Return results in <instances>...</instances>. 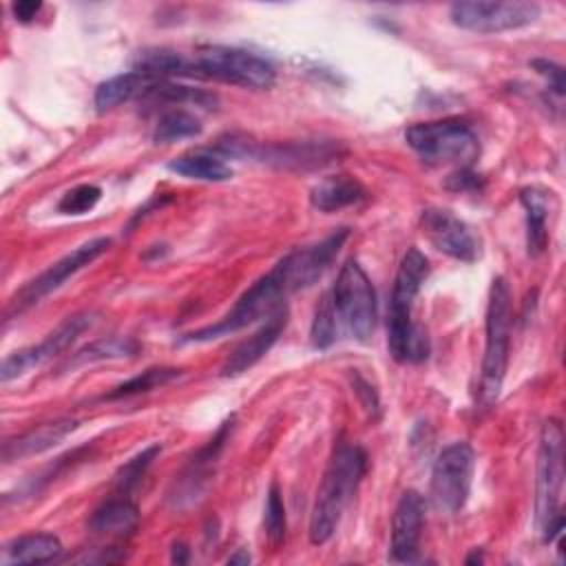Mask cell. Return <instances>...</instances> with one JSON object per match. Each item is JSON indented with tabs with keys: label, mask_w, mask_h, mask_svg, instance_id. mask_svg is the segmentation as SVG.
I'll use <instances>...</instances> for the list:
<instances>
[{
	"label": "cell",
	"mask_w": 566,
	"mask_h": 566,
	"mask_svg": "<svg viewBox=\"0 0 566 566\" xmlns=\"http://www.w3.org/2000/svg\"><path fill=\"white\" fill-rule=\"evenodd\" d=\"M62 555V542L53 533H29L20 535L2 546L0 564H46Z\"/></svg>",
	"instance_id": "ac0fdd59"
},
{
	"label": "cell",
	"mask_w": 566,
	"mask_h": 566,
	"mask_svg": "<svg viewBox=\"0 0 566 566\" xmlns=\"http://www.w3.org/2000/svg\"><path fill=\"white\" fill-rule=\"evenodd\" d=\"M139 349L137 340H133L130 336H108V338H99L88 343L86 347H82L71 360L69 367H77V365H86V363H95V360H111V358H128L135 356Z\"/></svg>",
	"instance_id": "cb8c5ba5"
},
{
	"label": "cell",
	"mask_w": 566,
	"mask_h": 566,
	"mask_svg": "<svg viewBox=\"0 0 566 566\" xmlns=\"http://www.w3.org/2000/svg\"><path fill=\"white\" fill-rule=\"evenodd\" d=\"M405 139L427 166L453 164L455 168H467L480 155V139L473 126L458 117L411 124L405 130Z\"/></svg>",
	"instance_id": "5b68a950"
},
{
	"label": "cell",
	"mask_w": 566,
	"mask_h": 566,
	"mask_svg": "<svg viewBox=\"0 0 566 566\" xmlns=\"http://www.w3.org/2000/svg\"><path fill=\"white\" fill-rule=\"evenodd\" d=\"M564 484V431L559 420H546L539 438L537 453V484H535V513L542 539L551 544L564 526L559 513V495Z\"/></svg>",
	"instance_id": "8992f818"
},
{
	"label": "cell",
	"mask_w": 566,
	"mask_h": 566,
	"mask_svg": "<svg viewBox=\"0 0 566 566\" xmlns=\"http://www.w3.org/2000/svg\"><path fill=\"white\" fill-rule=\"evenodd\" d=\"M263 531L270 542V546H281L285 542V531H287V520H285V504L283 495L276 482L270 484L268 497H265V509H263Z\"/></svg>",
	"instance_id": "484cf974"
},
{
	"label": "cell",
	"mask_w": 566,
	"mask_h": 566,
	"mask_svg": "<svg viewBox=\"0 0 566 566\" xmlns=\"http://www.w3.org/2000/svg\"><path fill=\"white\" fill-rule=\"evenodd\" d=\"M367 471V453L363 447L354 442H338L332 460L325 469V475L321 480V486L316 491V500L310 515V542L312 544H325L345 511V506L352 502V497L358 491V484L363 482V475Z\"/></svg>",
	"instance_id": "3957f363"
},
{
	"label": "cell",
	"mask_w": 566,
	"mask_h": 566,
	"mask_svg": "<svg viewBox=\"0 0 566 566\" xmlns=\"http://www.w3.org/2000/svg\"><path fill=\"white\" fill-rule=\"evenodd\" d=\"M93 325V312H80L73 316H66L51 334H46L38 345L22 347L13 354H9L2 360L0 367V380L9 382L13 378L24 376L33 367L44 365L46 360L62 354L66 347H71L88 327Z\"/></svg>",
	"instance_id": "7c38bea8"
},
{
	"label": "cell",
	"mask_w": 566,
	"mask_h": 566,
	"mask_svg": "<svg viewBox=\"0 0 566 566\" xmlns=\"http://www.w3.org/2000/svg\"><path fill=\"white\" fill-rule=\"evenodd\" d=\"M75 429H77L75 418H55V420L42 422L33 429L20 433L18 438L7 440L2 447V458H4V462H13V460L44 453V451L53 449L55 444H60Z\"/></svg>",
	"instance_id": "2e32d148"
},
{
	"label": "cell",
	"mask_w": 566,
	"mask_h": 566,
	"mask_svg": "<svg viewBox=\"0 0 566 566\" xmlns=\"http://www.w3.org/2000/svg\"><path fill=\"white\" fill-rule=\"evenodd\" d=\"M190 559V548L184 542H175L170 551V562L175 564H186Z\"/></svg>",
	"instance_id": "836d02e7"
},
{
	"label": "cell",
	"mask_w": 566,
	"mask_h": 566,
	"mask_svg": "<svg viewBox=\"0 0 566 566\" xmlns=\"http://www.w3.org/2000/svg\"><path fill=\"white\" fill-rule=\"evenodd\" d=\"M179 376H181V369H177V367H150V369H144L142 374L119 382L117 387H113L108 394H104V400H119V398L146 394V391H153L157 387L172 382Z\"/></svg>",
	"instance_id": "d4e9b609"
},
{
	"label": "cell",
	"mask_w": 566,
	"mask_h": 566,
	"mask_svg": "<svg viewBox=\"0 0 566 566\" xmlns=\"http://www.w3.org/2000/svg\"><path fill=\"white\" fill-rule=\"evenodd\" d=\"M168 168L186 179L197 181H228L232 177V168L226 164V159L210 150H192L186 155L175 157Z\"/></svg>",
	"instance_id": "7402d4cb"
},
{
	"label": "cell",
	"mask_w": 566,
	"mask_h": 566,
	"mask_svg": "<svg viewBox=\"0 0 566 566\" xmlns=\"http://www.w3.org/2000/svg\"><path fill=\"white\" fill-rule=\"evenodd\" d=\"M285 323H287V307L283 305L274 314H270L254 334H250L230 352V356L221 365V376L234 378L248 371L250 367H254L276 343V338L285 329Z\"/></svg>",
	"instance_id": "9a60e30c"
},
{
	"label": "cell",
	"mask_w": 566,
	"mask_h": 566,
	"mask_svg": "<svg viewBox=\"0 0 566 566\" xmlns=\"http://www.w3.org/2000/svg\"><path fill=\"white\" fill-rule=\"evenodd\" d=\"M310 340L314 349H327L336 340V310L329 294H325L316 305L310 327Z\"/></svg>",
	"instance_id": "83f0119b"
},
{
	"label": "cell",
	"mask_w": 566,
	"mask_h": 566,
	"mask_svg": "<svg viewBox=\"0 0 566 566\" xmlns=\"http://www.w3.org/2000/svg\"><path fill=\"white\" fill-rule=\"evenodd\" d=\"M349 237L347 228H338L329 237H325L321 243H314L310 248H298L290 254H285L281 261L272 265L270 272H265L259 281H254L234 303V307L214 325L195 329L186 334L184 343H206L221 338L226 334L239 332L245 325L268 318L279 307H283L285 298L292 292L305 290L312 283H316L323 272L329 268L338 250L343 248L345 239Z\"/></svg>",
	"instance_id": "6da1fadb"
},
{
	"label": "cell",
	"mask_w": 566,
	"mask_h": 566,
	"mask_svg": "<svg viewBox=\"0 0 566 566\" xmlns=\"http://www.w3.org/2000/svg\"><path fill=\"white\" fill-rule=\"evenodd\" d=\"M420 228L422 234L429 239V243L462 263H473L480 256V241L471 226L455 217L447 208H427L420 214Z\"/></svg>",
	"instance_id": "4fadbf2b"
},
{
	"label": "cell",
	"mask_w": 566,
	"mask_h": 566,
	"mask_svg": "<svg viewBox=\"0 0 566 566\" xmlns=\"http://www.w3.org/2000/svg\"><path fill=\"white\" fill-rule=\"evenodd\" d=\"M531 66L548 82V88L562 99L564 97V88H566V82H564V69L551 60H544V57H537L531 62Z\"/></svg>",
	"instance_id": "f546056e"
},
{
	"label": "cell",
	"mask_w": 566,
	"mask_h": 566,
	"mask_svg": "<svg viewBox=\"0 0 566 566\" xmlns=\"http://www.w3.org/2000/svg\"><path fill=\"white\" fill-rule=\"evenodd\" d=\"M548 199L551 192L542 188H524L520 201L526 212V252L539 256L548 243Z\"/></svg>",
	"instance_id": "44dd1931"
},
{
	"label": "cell",
	"mask_w": 566,
	"mask_h": 566,
	"mask_svg": "<svg viewBox=\"0 0 566 566\" xmlns=\"http://www.w3.org/2000/svg\"><path fill=\"white\" fill-rule=\"evenodd\" d=\"M542 9L537 2L524 0H467L449 7L455 27L473 33H502L533 24Z\"/></svg>",
	"instance_id": "30bf717a"
},
{
	"label": "cell",
	"mask_w": 566,
	"mask_h": 566,
	"mask_svg": "<svg viewBox=\"0 0 566 566\" xmlns=\"http://www.w3.org/2000/svg\"><path fill=\"white\" fill-rule=\"evenodd\" d=\"M190 77L217 80L243 88L263 91L274 84L276 69L268 57L254 51L212 44L199 49L190 57Z\"/></svg>",
	"instance_id": "52a82bcc"
},
{
	"label": "cell",
	"mask_w": 566,
	"mask_h": 566,
	"mask_svg": "<svg viewBox=\"0 0 566 566\" xmlns=\"http://www.w3.org/2000/svg\"><path fill=\"white\" fill-rule=\"evenodd\" d=\"M367 199L365 186L347 175H332L321 179L310 190V203L318 212H338L349 206H358Z\"/></svg>",
	"instance_id": "e0dca14e"
},
{
	"label": "cell",
	"mask_w": 566,
	"mask_h": 566,
	"mask_svg": "<svg viewBox=\"0 0 566 566\" xmlns=\"http://www.w3.org/2000/svg\"><path fill=\"white\" fill-rule=\"evenodd\" d=\"M444 186H447L449 190H453V192H480V190H482V177L475 175V172L471 170V166H467V168H455V170L447 177Z\"/></svg>",
	"instance_id": "4dcf8cb0"
},
{
	"label": "cell",
	"mask_w": 566,
	"mask_h": 566,
	"mask_svg": "<svg viewBox=\"0 0 566 566\" xmlns=\"http://www.w3.org/2000/svg\"><path fill=\"white\" fill-rule=\"evenodd\" d=\"M139 524V509L128 497H113L93 511L88 528L97 535L128 537Z\"/></svg>",
	"instance_id": "ffe728a7"
},
{
	"label": "cell",
	"mask_w": 566,
	"mask_h": 566,
	"mask_svg": "<svg viewBox=\"0 0 566 566\" xmlns=\"http://www.w3.org/2000/svg\"><path fill=\"white\" fill-rule=\"evenodd\" d=\"M108 248H111V239L108 237H95V239L84 241L82 245H77L69 254H64L62 259H57L55 263H51L44 272H40L35 279H31L24 287H20L15 292V296L9 301L4 318L9 321V318L27 312L35 303H40L44 296H49L51 292L60 290L66 279L75 276L80 270L91 265Z\"/></svg>",
	"instance_id": "9c48e42d"
},
{
	"label": "cell",
	"mask_w": 566,
	"mask_h": 566,
	"mask_svg": "<svg viewBox=\"0 0 566 566\" xmlns=\"http://www.w3.org/2000/svg\"><path fill=\"white\" fill-rule=\"evenodd\" d=\"M102 199V188L95 184H80L62 195L57 201V212L62 214H84L97 206Z\"/></svg>",
	"instance_id": "f1b7e54d"
},
{
	"label": "cell",
	"mask_w": 566,
	"mask_h": 566,
	"mask_svg": "<svg viewBox=\"0 0 566 566\" xmlns=\"http://www.w3.org/2000/svg\"><path fill=\"white\" fill-rule=\"evenodd\" d=\"M511 325H513V296L504 276H495L489 290L486 303V323H484V356L478 385V405L480 409H491L502 391L506 365H509V345H511Z\"/></svg>",
	"instance_id": "277c9868"
},
{
	"label": "cell",
	"mask_w": 566,
	"mask_h": 566,
	"mask_svg": "<svg viewBox=\"0 0 566 566\" xmlns=\"http://www.w3.org/2000/svg\"><path fill=\"white\" fill-rule=\"evenodd\" d=\"M11 11H13V18L22 24L35 20V15L42 11V2H35V0H20V2H13L11 4Z\"/></svg>",
	"instance_id": "d6a6232c"
},
{
	"label": "cell",
	"mask_w": 566,
	"mask_h": 566,
	"mask_svg": "<svg viewBox=\"0 0 566 566\" xmlns=\"http://www.w3.org/2000/svg\"><path fill=\"white\" fill-rule=\"evenodd\" d=\"M475 562H478V564L482 562V555L478 553V548L473 551V555H469V557H467V564H475Z\"/></svg>",
	"instance_id": "d590c367"
},
{
	"label": "cell",
	"mask_w": 566,
	"mask_h": 566,
	"mask_svg": "<svg viewBox=\"0 0 566 566\" xmlns=\"http://www.w3.org/2000/svg\"><path fill=\"white\" fill-rule=\"evenodd\" d=\"M159 77H150L142 71H128L108 77L95 88V108L97 113H106L111 108H117L130 99H144L150 84Z\"/></svg>",
	"instance_id": "d6986e66"
},
{
	"label": "cell",
	"mask_w": 566,
	"mask_h": 566,
	"mask_svg": "<svg viewBox=\"0 0 566 566\" xmlns=\"http://www.w3.org/2000/svg\"><path fill=\"white\" fill-rule=\"evenodd\" d=\"M429 261L418 248H409L400 259L387 318V347L391 358L398 363H420L429 356L427 332L411 323V307L429 276Z\"/></svg>",
	"instance_id": "7a4b0ae2"
},
{
	"label": "cell",
	"mask_w": 566,
	"mask_h": 566,
	"mask_svg": "<svg viewBox=\"0 0 566 566\" xmlns=\"http://www.w3.org/2000/svg\"><path fill=\"white\" fill-rule=\"evenodd\" d=\"M352 387H354V394L358 396L363 409L371 416V418H378L380 413V402H378V394L374 391V387L358 374H354V380H352Z\"/></svg>",
	"instance_id": "1f68e13d"
},
{
	"label": "cell",
	"mask_w": 566,
	"mask_h": 566,
	"mask_svg": "<svg viewBox=\"0 0 566 566\" xmlns=\"http://www.w3.org/2000/svg\"><path fill=\"white\" fill-rule=\"evenodd\" d=\"M329 296H332L336 316L347 325L349 334L358 343H369L376 329L378 303H376L374 285L358 261L354 259L345 261V265L338 270V276Z\"/></svg>",
	"instance_id": "ba28073f"
},
{
	"label": "cell",
	"mask_w": 566,
	"mask_h": 566,
	"mask_svg": "<svg viewBox=\"0 0 566 566\" xmlns=\"http://www.w3.org/2000/svg\"><path fill=\"white\" fill-rule=\"evenodd\" d=\"M201 122L195 113L184 106H172L164 111L155 124L153 142L155 144H172L179 139H190L201 133Z\"/></svg>",
	"instance_id": "603a6c76"
},
{
	"label": "cell",
	"mask_w": 566,
	"mask_h": 566,
	"mask_svg": "<svg viewBox=\"0 0 566 566\" xmlns=\"http://www.w3.org/2000/svg\"><path fill=\"white\" fill-rule=\"evenodd\" d=\"M475 469V453L469 442H451L444 447L431 469L429 495L438 511L455 513L467 504Z\"/></svg>",
	"instance_id": "8fae6325"
},
{
	"label": "cell",
	"mask_w": 566,
	"mask_h": 566,
	"mask_svg": "<svg viewBox=\"0 0 566 566\" xmlns=\"http://www.w3.org/2000/svg\"><path fill=\"white\" fill-rule=\"evenodd\" d=\"M424 500L418 491H405L394 509L391 517V562L411 564L418 562V546L424 524Z\"/></svg>",
	"instance_id": "5bb4252c"
},
{
	"label": "cell",
	"mask_w": 566,
	"mask_h": 566,
	"mask_svg": "<svg viewBox=\"0 0 566 566\" xmlns=\"http://www.w3.org/2000/svg\"><path fill=\"white\" fill-rule=\"evenodd\" d=\"M161 453V444H150L146 449H142L137 455H133L128 462H124L117 473H115V486L119 489L122 495L130 493L139 482L142 478L146 475L148 467L153 464V460Z\"/></svg>",
	"instance_id": "4316f807"
},
{
	"label": "cell",
	"mask_w": 566,
	"mask_h": 566,
	"mask_svg": "<svg viewBox=\"0 0 566 566\" xmlns=\"http://www.w3.org/2000/svg\"><path fill=\"white\" fill-rule=\"evenodd\" d=\"M250 559H252V557H250L248 551H237V553L230 555L226 562H228V564H250Z\"/></svg>",
	"instance_id": "e575fe53"
}]
</instances>
